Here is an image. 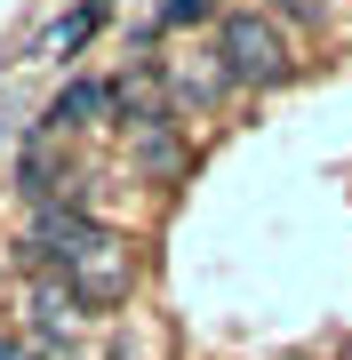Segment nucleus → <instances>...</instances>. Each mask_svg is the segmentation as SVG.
I'll list each match as a JSON object with an SVG mask.
<instances>
[{"label":"nucleus","instance_id":"f257e3e1","mask_svg":"<svg viewBox=\"0 0 352 360\" xmlns=\"http://www.w3.org/2000/svg\"><path fill=\"white\" fill-rule=\"evenodd\" d=\"M25 257L56 264L80 304H120V296L136 288V248L120 240V232H105V224L72 217V208H40L32 232H25Z\"/></svg>","mask_w":352,"mask_h":360},{"label":"nucleus","instance_id":"f03ea898","mask_svg":"<svg viewBox=\"0 0 352 360\" xmlns=\"http://www.w3.org/2000/svg\"><path fill=\"white\" fill-rule=\"evenodd\" d=\"M224 80H240V89H280L288 80V49H280L273 16H256V8L224 16Z\"/></svg>","mask_w":352,"mask_h":360},{"label":"nucleus","instance_id":"7ed1b4c3","mask_svg":"<svg viewBox=\"0 0 352 360\" xmlns=\"http://www.w3.org/2000/svg\"><path fill=\"white\" fill-rule=\"evenodd\" d=\"M80 328V296H72V281L56 272V281H32V336L40 345H56V336H72Z\"/></svg>","mask_w":352,"mask_h":360},{"label":"nucleus","instance_id":"20e7f679","mask_svg":"<svg viewBox=\"0 0 352 360\" xmlns=\"http://www.w3.org/2000/svg\"><path fill=\"white\" fill-rule=\"evenodd\" d=\"M112 104H120V89H105V80H80V89H65V96H56L48 104V120H40V129H80V120H96V112H112Z\"/></svg>","mask_w":352,"mask_h":360},{"label":"nucleus","instance_id":"39448f33","mask_svg":"<svg viewBox=\"0 0 352 360\" xmlns=\"http://www.w3.org/2000/svg\"><path fill=\"white\" fill-rule=\"evenodd\" d=\"M96 25H105V0H89V8H80V16H65L56 32H40V56H72V49H80V40H89Z\"/></svg>","mask_w":352,"mask_h":360},{"label":"nucleus","instance_id":"423d86ee","mask_svg":"<svg viewBox=\"0 0 352 360\" xmlns=\"http://www.w3.org/2000/svg\"><path fill=\"white\" fill-rule=\"evenodd\" d=\"M193 16H209V0H169V8H160V25H193Z\"/></svg>","mask_w":352,"mask_h":360},{"label":"nucleus","instance_id":"0eeeda50","mask_svg":"<svg viewBox=\"0 0 352 360\" xmlns=\"http://www.w3.org/2000/svg\"><path fill=\"white\" fill-rule=\"evenodd\" d=\"M0 360H32V345L25 336H0Z\"/></svg>","mask_w":352,"mask_h":360}]
</instances>
